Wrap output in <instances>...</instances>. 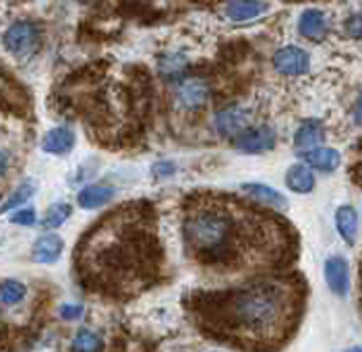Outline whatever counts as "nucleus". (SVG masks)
<instances>
[{
    "instance_id": "f257e3e1",
    "label": "nucleus",
    "mask_w": 362,
    "mask_h": 352,
    "mask_svg": "<svg viewBox=\"0 0 362 352\" xmlns=\"http://www.w3.org/2000/svg\"><path fill=\"white\" fill-rule=\"evenodd\" d=\"M201 324L214 338L245 351H269L290 336L303 307L300 286L284 280H259L232 290L199 295Z\"/></svg>"
},
{
    "instance_id": "f03ea898",
    "label": "nucleus",
    "mask_w": 362,
    "mask_h": 352,
    "mask_svg": "<svg viewBox=\"0 0 362 352\" xmlns=\"http://www.w3.org/2000/svg\"><path fill=\"white\" fill-rule=\"evenodd\" d=\"M160 253L151 208L124 205L85 234L77 249V271L87 288L118 295L149 284Z\"/></svg>"
},
{
    "instance_id": "7ed1b4c3",
    "label": "nucleus",
    "mask_w": 362,
    "mask_h": 352,
    "mask_svg": "<svg viewBox=\"0 0 362 352\" xmlns=\"http://www.w3.org/2000/svg\"><path fill=\"white\" fill-rule=\"evenodd\" d=\"M278 224L267 214L251 212L243 201L222 197H197L189 203L182 237L191 257L211 268H240L249 249L263 237V228Z\"/></svg>"
},
{
    "instance_id": "20e7f679",
    "label": "nucleus",
    "mask_w": 362,
    "mask_h": 352,
    "mask_svg": "<svg viewBox=\"0 0 362 352\" xmlns=\"http://www.w3.org/2000/svg\"><path fill=\"white\" fill-rule=\"evenodd\" d=\"M44 33L42 28L35 21H15L11 28L4 31L2 44L4 48L15 56V58H29L42 48Z\"/></svg>"
},
{
    "instance_id": "39448f33",
    "label": "nucleus",
    "mask_w": 362,
    "mask_h": 352,
    "mask_svg": "<svg viewBox=\"0 0 362 352\" xmlns=\"http://www.w3.org/2000/svg\"><path fill=\"white\" fill-rule=\"evenodd\" d=\"M274 67L281 75H303L310 69V56L298 46H286L274 55Z\"/></svg>"
},
{
    "instance_id": "423d86ee",
    "label": "nucleus",
    "mask_w": 362,
    "mask_h": 352,
    "mask_svg": "<svg viewBox=\"0 0 362 352\" xmlns=\"http://www.w3.org/2000/svg\"><path fill=\"white\" fill-rule=\"evenodd\" d=\"M276 145V133L272 127L261 125V127H252L249 131H243L236 137V147L240 152L247 154H261V152H269Z\"/></svg>"
},
{
    "instance_id": "0eeeda50",
    "label": "nucleus",
    "mask_w": 362,
    "mask_h": 352,
    "mask_svg": "<svg viewBox=\"0 0 362 352\" xmlns=\"http://www.w3.org/2000/svg\"><path fill=\"white\" fill-rule=\"evenodd\" d=\"M251 112L240 106H230L216 114V129L222 137L240 135L249 125Z\"/></svg>"
},
{
    "instance_id": "6e6552de",
    "label": "nucleus",
    "mask_w": 362,
    "mask_h": 352,
    "mask_svg": "<svg viewBox=\"0 0 362 352\" xmlns=\"http://www.w3.org/2000/svg\"><path fill=\"white\" fill-rule=\"evenodd\" d=\"M325 280L337 297H346L350 290V268L341 255H334L325 261Z\"/></svg>"
},
{
    "instance_id": "1a4fd4ad",
    "label": "nucleus",
    "mask_w": 362,
    "mask_h": 352,
    "mask_svg": "<svg viewBox=\"0 0 362 352\" xmlns=\"http://www.w3.org/2000/svg\"><path fill=\"white\" fill-rule=\"evenodd\" d=\"M207 96H209V87L205 81H193L182 83L178 89H176V102L182 106V108H199L207 102Z\"/></svg>"
},
{
    "instance_id": "9d476101",
    "label": "nucleus",
    "mask_w": 362,
    "mask_h": 352,
    "mask_svg": "<svg viewBox=\"0 0 362 352\" xmlns=\"http://www.w3.org/2000/svg\"><path fill=\"white\" fill-rule=\"evenodd\" d=\"M0 106H6L15 112H21V108L29 106V98L25 96V91L2 73H0Z\"/></svg>"
},
{
    "instance_id": "9b49d317",
    "label": "nucleus",
    "mask_w": 362,
    "mask_h": 352,
    "mask_svg": "<svg viewBox=\"0 0 362 352\" xmlns=\"http://www.w3.org/2000/svg\"><path fill=\"white\" fill-rule=\"evenodd\" d=\"M62 239L58 234H44L40 237L35 244H33V261L37 263H54L60 259V253H62Z\"/></svg>"
},
{
    "instance_id": "f8f14e48",
    "label": "nucleus",
    "mask_w": 362,
    "mask_h": 352,
    "mask_svg": "<svg viewBox=\"0 0 362 352\" xmlns=\"http://www.w3.org/2000/svg\"><path fill=\"white\" fill-rule=\"evenodd\" d=\"M335 226L348 244L356 243L358 237V212L352 205H341L335 212Z\"/></svg>"
},
{
    "instance_id": "ddd939ff",
    "label": "nucleus",
    "mask_w": 362,
    "mask_h": 352,
    "mask_svg": "<svg viewBox=\"0 0 362 352\" xmlns=\"http://www.w3.org/2000/svg\"><path fill=\"white\" fill-rule=\"evenodd\" d=\"M325 29H327V19H325L323 11H319V8H307L300 15L298 31H300L303 38H307V40H319L321 35H325Z\"/></svg>"
},
{
    "instance_id": "4468645a",
    "label": "nucleus",
    "mask_w": 362,
    "mask_h": 352,
    "mask_svg": "<svg viewBox=\"0 0 362 352\" xmlns=\"http://www.w3.org/2000/svg\"><path fill=\"white\" fill-rule=\"evenodd\" d=\"M240 189L245 191L249 197H252L255 201L259 203H265V205H274L278 210H286L288 208V199L274 189L269 185H259V183H247V185H240Z\"/></svg>"
},
{
    "instance_id": "2eb2a0df",
    "label": "nucleus",
    "mask_w": 362,
    "mask_h": 352,
    "mask_svg": "<svg viewBox=\"0 0 362 352\" xmlns=\"http://www.w3.org/2000/svg\"><path fill=\"white\" fill-rule=\"evenodd\" d=\"M75 145V133L69 127H56L42 139V149L48 154H66Z\"/></svg>"
},
{
    "instance_id": "dca6fc26",
    "label": "nucleus",
    "mask_w": 362,
    "mask_h": 352,
    "mask_svg": "<svg viewBox=\"0 0 362 352\" xmlns=\"http://www.w3.org/2000/svg\"><path fill=\"white\" fill-rule=\"evenodd\" d=\"M114 199V189L106 185H87L85 189L79 191L77 201L83 210H95L102 208L106 203H110Z\"/></svg>"
},
{
    "instance_id": "f3484780",
    "label": "nucleus",
    "mask_w": 362,
    "mask_h": 352,
    "mask_svg": "<svg viewBox=\"0 0 362 352\" xmlns=\"http://www.w3.org/2000/svg\"><path fill=\"white\" fill-rule=\"evenodd\" d=\"M286 187L294 193H300V195H307L310 191L315 189V176L310 172V168L305 164H294L288 168V174H286Z\"/></svg>"
},
{
    "instance_id": "a211bd4d",
    "label": "nucleus",
    "mask_w": 362,
    "mask_h": 352,
    "mask_svg": "<svg viewBox=\"0 0 362 352\" xmlns=\"http://www.w3.org/2000/svg\"><path fill=\"white\" fill-rule=\"evenodd\" d=\"M305 160L310 168L315 170H321V172H332L335 170L339 162H341V156L332 149V147H315V149H308L305 152Z\"/></svg>"
},
{
    "instance_id": "6ab92c4d",
    "label": "nucleus",
    "mask_w": 362,
    "mask_h": 352,
    "mask_svg": "<svg viewBox=\"0 0 362 352\" xmlns=\"http://www.w3.org/2000/svg\"><path fill=\"white\" fill-rule=\"evenodd\" d=\"M325 139V129L321 120H307L294 137V145L300 149H315Z\"/></svg>"
},
{
    "instance_id": "aec40b11",
    "label": "nucleus",
    "mask_w": 362,
    "mask_h": 352,
    "mask_svg": "<svg viewBox=\"0 0 362 352\" xmlns=\"http://www.w3.org/2000/svg\"><path fill=\"white\" fill-rule=\"evenodd\" d=\"M267 11L265 2H228L226 13L232 21H249Z\"/></svg>"
},
{
    "instance_id": "412c9836",
    "label": "nucleus",
    "mask_w": 362,
    "mask_h": 352,
    "mask_svg": "<svg viewBox=\"0 0 362 352\" xmlns=\"http://www.w3.org/2000/svg\"><path fill=\"white\" fill-rule=\"evenodd\" d=\"M28 297V286L19 280H2L0 282V305L15 307Z\"/></svg>"
},
{
    "instance_id": "4be33fe9",
    "label": "nucleus",
    "mask_w": 362,
    "mask_h": 352,
    "mask_svg": "<svg viewBox=\"0 0 362 352\" xmlns=\"http://www.w3.org/2000/svg\"><path fill=\"white\" fill-rule=\"evenodd\" d=\"M102 346H104L102 336L91 331V329H79L71 342V351L73 352H100Z\"/></svg>"
},
{
    "instance_id": "5701e85b",
    "label": "nucleus",
    "mask_w": 362,
    "mask_h": 352,
    "mask_svg": "<svg viewBox=\"0 0 362 352\" xmlns=\"http://www.w3.org/2000/svg\"><path fill=\"white\" fill-rule=\"evenodd\" d=\"M33 183L31 181H25L23 185H19L17 191L0 205V214H6V212H11V210H15V208H19V205H23L25 201H28L29 197L33 195Z\"/></svg>"
},
{
    "instance_id": "b1692460",
    "label": "nucleus",
    "mask_w": 362,
    "mask_h": 352,
    "mask_svg": "<svg viewBox=\"0 0 362 352\" xmlns=\"http://www.w3.org/2000/svg\"><path fill=\"white\" fill-rule=\"evenodd\" d=\"M71 205L69 203H58V205H54L48 214H46V217H44V226L46 228H58V226H62L64 224V220L71 216Z\"/></svg>"
},
{
    "instance_id": "393cba45",
    "label": "nucleus",
    "mask_w": 362,
    "mask_h": 352,
    "mask_svg": "<svg viewBox=\"0 0 362 352\" xmlns=\"http://www.w3.org/2000/svg\"><path fill=\"white\" fill-rule=\"evenodd\" d=\"M58 313H60V317H62V319H69V322H73V319H79V317L83 315V305L64 302V305L58 309Z\"/></svg>"
},
{
    "instance_id": "a878e982",
    "label": "nucleus",
    "mask_w": 362,
    "mask_h": 352,
    "mask_svg": "<svg viewBox=\"0 0 362 352\" xmlns=\"http://www.w3.org/2000/svg\"><path fill=\"white\" fill-rule=\"evenodd\" d=\"M13 224H19V226H33L35 224V212L33 210H21V212H15L11 216Z\"/></svg>"
},
{
    "instance_id": "bb28decb",
    "label": "nucleus",
    "mask_w": 362,
    "mask_h": 352,
    "mask_svg": "<svg viewBox=\"0 0 362 352\" xmlns=\"http://www.w3.org/2000/svg\"><path fill=\"white\" fill-rule=\"evenodd\" d=\"M346 28H348V33H350L354 40H358V38H361V15H354V17L348 21Z\"/></svg>"
},
{
    "instance_id": "cd10ccee",
    "label": "nucleus",
    "mask_w": 362,
    "mask_h": 352,
    "mask_svg": "<svg viewBox=\"0 0 362 352\" xmlns=\"http://www.w3.org/2000/svg\"><path fill=\"white\" fill-rule=\"evenodd\" d=\"M8 170V156L4 152H0V176Z\"/></svg>"
},
{
    "instance_id": "c85d7f7f",
    "label": "nucleus",
    "mask_w": 362,
    "mask_h": 352,
    "mask_svg": "<svg viewBox=\"0 0 362 352\" xmlns=\"http://www.w3.org/2000/svg\"><path fill=\"white\" fill-rule=\"evenodd\" d=\"M348 352H361V346H354L352 351H348Z\"/></svg>"
}]
</instances>
